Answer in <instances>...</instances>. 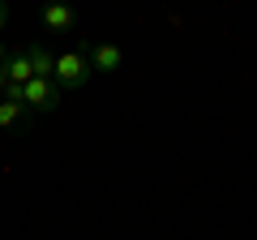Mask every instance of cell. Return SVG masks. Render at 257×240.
<instances>
[{
  "mask_svg": "<svg viewBox=\"0 0 257 240\" xmlns=\"http://www.w3.org/2000/svg\"><path fill=\"white\" fill-rule=\"evenodd\" d=\"M22 120H26V107H18V103H5V99H0V129H18Z\"/></svg>",
  "mask_w": 257,
  "mask_h": 240,
  "instance_id": "obj_7",
  "label": "cell"
},
{
  "mask_svg": "<svg viewBox=\"0 0 257 240\" xmlns=\"http://www.w3.org/2000/svg\"><path fill=\"white\" fill-rule=\"evenodd\" d=\"M0 133H5V129H0Z\"/></svg>",
  "mask_w": 257,
  "mask_h": 240,
  "instance_id": "obj_10",
  "label": "cell"
},
{
  "mask_svg": "<svg viewBox=\"0 0 257 240\" xmlns=\"http://www.w3.org/2000/svg\"><path fill=\"white\" fill-rule=\"evenodd\" d=\"M5 73H9V86H26V82H35V69H30V56H26V52H9V60H5Z\"/></svg>",
  "mask_w": 257,
  "mask_h": 240,
  "instance_id": "obj_6",
  "label": "cell"
},
{
  "mask_svg": "<svg viewBox=\"0 0 257 240\" xmlns=\"http://www.w3.org/2000/svg\"><path fill=\"white\" fill-rule=\"evenodd\" d=\"M86 56H90V69L103 77L120 73V65H124V52H120V43H86Z\"/></svg>",
  "mask_w": 257,
  "mask_h": 240,
  "instance_id": "obj_3",
  "label": "cell"
},
{
  "mask_svg": "<svg viewBox=\"0 0 257 240\" xmlns=\"http://www.w3.org/2000/svg\"><path fill=\"white\" fill-rule=\"evenodd\" d=\"M90 77H94V69H90V56H86V43L73 47V52H60V56H56L52 82L60 86V94H64V90H82Z\"/></svg>",
  "mask_w": 257,
  "mask_h": 240,
  "instance_id": "obj_1",
  "label": "cell"
},
{
  "mask_svg": "<svg viewBox=\"0 0 257 240\" xmlns=\"http://www.w3.org/2000/svg\"><path fill=\"white\" fill-rule=\"evenodd\" d=\"M5 86H9V73H5V60H0V94H5Z\"/></svg>",
  "mask_w": 257,
  "mask_h": 240,
  "instance_id": "obj_8",
  "label": "cell"
},
{
  "mask_svg": "<svg viewBox=\"0 0 257 240\" xmlns=\"http://www.w3.org/2000/svg\"><path fill=\"white\" fill-rule=\"evenodd\" d=\"M26 56H30V69H35V77H47V82H52V73H56V56H52V47H47L43 39H35V43H26Z\"/></svg>",
  "mask_w": 257,
  "mask_h": 240,
  "instance_id": "obj_5",
  "label": "cell"
},
{
  "mask_svg": "<svg viewBox=\"0 0 257 240\" xmlns=\"http://www.w3.org/2000/svg\"><path fill=\"white\" fill-rule=\"evenodd\" d=\"M39 22H43L47 35H64V30H73V26H77V13L69 9V5H47V9L39 13Z\"/></svg>",
  "mask_w": 257,
  "mask_h": 240,
  "instance_id": "obj_4",
  "label": "cell"
},
{
  "mask_svg": "<svg viewBox=\"0 0 257 240\" xmlns=\"http://www.w3.org/2000/svg\"><path fill=\"white\" fill-rule=\"evenodd\" d=\"M60 107V86L47 82V77H35L26 82V111H56Z\"/></svg>",
  "mask_w": 257,
  "mask_h": 240,
  "instance_id": "obj_2",
  "label": "cell"
},
{
  "mask_svg": "<svg viewBox=\"0 0 257 240\" xmlns=\"http://www.w3.org/2000/svg\"><path fill=\"white\" fill-rule=\"evenodd\" d=\"M5 22H9V9H5V5H0V30H5Z\"/></svg>",
  "mask_w": 257,
  "mask_h": 240,
  "instance_id": "obj_9",
  "label": "cell"
}]
</instances>
